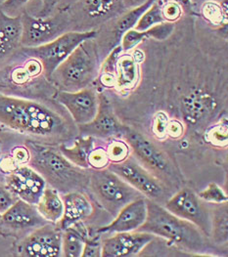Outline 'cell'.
Listing matches in <instances>:
<instances>
[{
    "label": "cell",
    "instance_id": "42",
    "mask_svg": "<svg viewBox=\"0 0 228 257\" xmlns=\"http://www.w3.org/2000/svg\"><path fill=\"white\" fill-rule=\"evenodd\" d=\"M183 132V127L182 124L176 120L169 121L168 124V129H167V135H170L173 138L179 137Z\"/></svg>",
    "mask_w": 228,
    "mask_h": 257
},
{
    "label": "cell",
    "instance_id": "39",
    "mask_svg": "<svg viewBox=\"0 0 228 257\" xmlns=\"http://www.w3.org/2000/svg\"><path fill=\"white\" fill-rule=\"evenodd\" d=\"M17 200L4 185L0 184V214L4 213Z\"/></svg>",
    "mask_w": 228,
    "mask_h": 257
},
{
    "label": "cell",
    "instance_id": "27",
    "mask_svg": "<svg viewBox=\"0 0 228 257\" xmlns=\"http://www.w3.org/2000/svg\"><path fill=\"white\" fill-rule=\"evenodd\" d=\"M163 0H155L152 5L146 10V12L141 16L139 21L137 22L134 30L138 32H144L153 27L165 23V19L162 14V5Z\"/></svg>",
    "mask_w": 228,
    "mask_h": 257
},
{
    "label": "cell",
    "instance_id": "18",
    "mask_svg": "<svg viewBox=\"0 0 228 257\" xmlns=\"http://www.w3.org/2000/svg\"><path fill=\"white\" fill-rule=\"evenodd\" d=\"M62 200L64 202V213L61 220L57 223L62 230L78 222L86 220L94 212L93 204L83 192L76 191L64 194Z\"/></svg>",
    "mask_w": 228,
    "mask_h": 257
},
{
    "label": "cell",
    "instance_id": "5",
    "mask_svg": "<svg viewBox=\"0 0 228 257\" xmlns=\"http://www.w3.org/2000/svg\"><path fill=\"white\" fill-rule=\"evenodd\" d=\"M87 189L99 205L113 216L130 202L145 198L139 191L107 167L89 169Z\"/></svg>",
    "mask_w": 228,
    "mask_h": 257
},
{
    "label": "cell",
    "instance_id": "12",
    "mask_svg": "<svg viewBox=\"0 0 228 257\" xmlns=\"http://www.w3.org/2000/svg\"><path fill=\"white\" fill-rule=\"evenodd\" d=\"M4 186L15 198L37 204L47 184L33 167L19 166L7 173Z\"/></svg>",
    "mask_w": 228,
    "mask_h": 257
},
{
    "label": "cell",
    "instance_id": "19",
    "mask_svg": "<svg viewBox=\"0 0 228 257\" xmlns=\"http://www.w3.org/2000/svg\"><path fill=\"white\" fill-rule=\"evenodd\" d=\"M181 107L186 121L197 125L211 115L216 109V102L207 92L195 89L183 97Z\"/></svg>",
    "mask_w": 228,
    "mask_h": 257
},
{
    "label": "cell",
    "instance_id": "8",
    "mask_svg": "<svg viewBox=\"0 0 228 257\" xmlns=\"http://www.w3.org/2000/svg\"><path fill=\"white\" fill-rule=\"evenodd\" d=\"M107 168L139 191L145 198L159 202L166 196V187L154 174L142 167L133 157L120 163H111Z\"/></svg>",
    "mask_w": 228,
    "mask_h": 257
},
{
    "label": "cell",
    "instance_id": "44",
    "mask_svg": "<svg viewBox=\"0 0 228 257\" xmlns=\"http://www.w3.org/2000/svg\"><path fill=\"white\" fill-rule=\"evenodd\" d=\"M166 1H172V2H175L177 3L178 5H180L183 8L185 9H188L190 7L191 0H166Z\"/></svg>",
    "mask_w": 228,
    "mask_h": 257
},
{
    "label": "cell",
    "instance_id": "25",
    "mask_svg": "<svg viewBox=\"0 0 228 257\" xmlns=\"http://www.w3.org/2000/svg\"><path fill=\"white\" fill-rule=\"evenodd\" d=\"M211 215V234L216 243L222 244L227 242L228 213L226 202L219 204Z\"/></svg>",
    "mask_w": 228,
    "mask_h": 257
},
{
    "label": "cell",
    "instance_id": "20",
    "mask_svg": "<svg viewBox=\"0 0 228 257\" xmlns=\"http://www.w3.org/2000/svg\"><path fill=\"white\" fill-rule=\"evenodd\" d=\"M21 15L10 16L0 10V65L21 48Z\"/></svg>",
    "mask_w": 228,
    "mask_h": 257
},
{
    "label": "cell",
    "instance_id": "6",
    "mask_svg": "<svg viewBox=\"0 0 228 257\" xmlns=\"http://www.w3.org/2000/svg\"><path fill=\"white\" fill-rule=\"evenodd\" d=\"M97 32H67L54 40L38 47H21V54L34 58L41 64L43 74L49 80L58 66L65 61L76 47L87 39H94Z\"/></svg>",
    "mask_w": 228,
    "mask_h": 257
},
{
    "label": "cell",
    "instance_id": "15",
    "mask_svg": "<svg viewBox=\"0 0 228 257\" xmlns=\"http://www.w3.org/2000/svg\"><path fill=\"white\" fill-rule=\"evenodd\" d=\"M155 236L140 231L115 233L102 240V257L135 256L147 246Z\"/></svg>",
    "mask_w": 228,
    "mask_h": 257
},
{
    "label": "cell",
    "instance_id": "33",
    "mask_svg": "<svg viewBox=\"0 0 228 257\" xmlns=\"http://www.w3.org/2000/svg\"><path fill=\"white\" fill-rule=\"evenodd\" d=\"M182 7L175 2L166 1L162 5V14L166 22L173 23L177 21L182 15Z\"/></svg>",
    "mask_w": 228,
    "mask_h": 257
},
{
    "label": "cell",
    "instance_id": "36",
    "mask_svg": "<svg viewBox=\"0 0 228 257\" xmlns=\"http://www.w3.org/2000/svg\"><path fill=\"white\" fill-rule=\"evenodd\" d=\"M89 166L91 168H105L109 165V159L107 157L106 151L103 149H93L89 156Z\"/></svg>",
    "mask_w": 228,
    "mask_h": 257
},
{
    "label": "cell",
    "instance_id": "45",
    "mask_svg": "<svg viewBox=\"0 0 228 257\" xmlns=\"http://www.w3.org/2000/svg\"><path fill=\"white\" fill-rule=\"evenodd\" d=\"M0 217H1V214H0Z\"/></svg>",
    "mask_w": 228,
    "mask_h": 257
},
{
    "label": "cell",
    "instance_id": "10",
    "mask_svg": "<svg viewBox=\"0 0 228 257\" xmlns=\"http://www.w3.org/2000/svg\"><path fill=\"white\" fill-rule=\"evenodd\" d=\"M63 230L57 224L47 223L40 226L20 243L21 256H62Z\"/></svg>",
    "mask_w": 228,
    "mask_h": 257
},
{
    "label": "cell",
    "instance_id": "43",
    "mask_svg": "<svg viewBox=\"0 0 228 257\" xmlns=\"http://www.w3.org/2000/svg\"><path fill=\"white\" fill-rule=\"evenodd\" d=\"M123 3L125 4L126 7H129V8H135L137 6H140L142 4H144L145 2H147L148 0H122Z\"/></svg>",
    "mask_w": 228,
    "mask_h": 257
},
{
    "label": "cell",
    "instance_id": "13",
    "mask_svg": "<svg viewBox=\"0 0 228 257\" xmlns=\"http://www.w3.org/2000/svg\"><path fill=\"white\" fill-rule=\"evenodd\" d=\"M56 100L68 111L76 126L92 121L99 108V95L91 88L76 92L58 90Z\"/></svg>",
    "mask_w": 228,
    "mask_h": 257
},
{
    "label": "cell",
    "instance_id": "11",
    "mask_svg": "<svg viewBox=\"0 0 228 257\" xmlns=\"http://www.w3.org/2000/svg\"><path fill=\"white\" fill-rule=\"evenodd\" d=\"M21 47H38L65 34L66 25L54 17H37L28 13L21 15Z\"/></svg>",
    "mask_w": 228,
    "mask_h": 257
},
{
    "label": "cell",
    "instance_id": "23",
    "mask_svg": "<svg viewBox=\"0 0 228 257\" xmlns=\"http://www.w3.org/2000/svg\"><path fill=\"white\" fill-rule=\"evenodd\" d=\"M40 215L49 223L57 224L64 213V202L57 191L46 186L36 204Z\"/></svg>",
    "mask_w": 228,
    "mask_h": 257
},
{
    "label": "cell",
    "instance_id": "4",
    "mask_svg": "<svg viewBox=\"0 0 228 257\" xmlns=\"http://www.w3.org/2000/svg\"><path fill=\"white\" fill-rule=\"evenodd\" d=\"M98 49L94 39L80 43L51 74L59 91L76 92L89 88L99 74Z\"/></svg>",
    "mask_w": 228,
    "mask_h": 257
},
{
    "label": "cell",
    "instance_id": "24",
    "mask_svg": "<svg viewBox=\"0 0 228 257\" xmlns=\"http://www.w3.org/2000/svg\"><path fill=\"white\" fill-rule=\"evenodd\" d=\"M139 77L136 59L132 55H121L116 68V86L121 90H129L135 86Z\"/></svg>",
    "mask_w": 228,
    "mask_h": 257
},
{
    "label": "cell",
    "instance_id": "38",
    "mask_svg": "<svg viewBox=\"0 0 228 257\" xmlns=\"http://www.w3.org/2000/svg\"><path fill=\"white\" fill-rule=\"evenodd\" d=\"M209 141L212 142L214 145H222L223 143L226 144L227 142V128L226 124L217 125L215 128L212 129L209 134Z\"/></svg>",
    "mask_w": 228,
    "mask_h": 257
},
{
    "label": "cell",
    "instance_id": "17",
    "mask_svg": "<svg viewBox=\"0 0 228 257\" xmlns=\"http://www.w3.org/2000/svg\"><path fill=\"white\" fill-rule=\"evenodd\" d=\"M0 221L6 227L14 230L37 229L49 223L40 215L36 204H31L20 199H17L4 213L1 214Z\"/></svg>",
    "mask_w": 228,
    "mask_h": 257
},
{
    "label": "cell",
    "instance_id": "21",
    "mask_svg": "<svg viewBox=\"0 0 228 257\" xmlns=\"http://www.w3.org/2000/svg\"><path fill=\"white\" fill-rule=\"evenodd\" d=\"M60 153L73 165L80 168H89V156L94 149V138L91 136H79L72 146L61 144L58 146Z\"/></svg>",
    "mask_w": 228,
    "mask_h": 257
},
{
    "label": "cell",
    "instance_id": "31",
    "mask_svg": "<svg viewBox=\"0 0 228 257\" xmlns=\"http://www.w3.org/2000/svg\"><path fill=\"white\" fill-rule=\"evenodd\" d=\"M131 148L125 141H114L106 150L107 157L112 163H120L130 157Z\"/></svg>",
    "mask_w": 228,
    "mask_h": 257
},
{
    "label": "cell",
    "instance_id": "22",
    "mask_svg": "<svg viewBox=\"0 0 228 257\" xmlns=\"http://www.w3.org/2000/svg\"><path fill=\"white\" fill-rule=\"evenodd\" d=\"M88 232L83 222H78L63 230L62 255L65 257H81Z\"/></svg>",
    "mask_w": 228,
    "mask_h": 257
},
{
    "label": "cell",
    "instance_id": "7",
    "mask_svg": "<svg viewBox=\"0 0 228 257\" xmlns=\"http://www.w3.org/2000/svg\"><path fill=\"white\" fill-rule=\"evenodd\" d=\"M123 136L133 150L136 159L145 166L147 170L153 172L161 182H166V180L173 182L172 180L176 179L175 170L170 159L152 141L130 127H126Z\"/></svg>",
    "mask_w": 228,
    "mask_h": 257
},
{
    "label": "cell",
    "instance_id": "3",
    "mask_svg": "<svg viewBox=\"0 0 228 257\" xmlns=\"http://www.w3.org/2000/svg\"><path fill=\"white\" fill-rule=\"evenodd\" d=\"M146 220L137 231L147 232L193 252L206 249L205 234L193 223L172 214L166 207L146 198Z\"/></svg>",
    "mask_w": 228,
    "mask_h": 257
},
{
    "label": "cell",
    "instance_id": "28",
    "mask_svg": "<svg viewBox=\"0 0 228 257\" xmlns=\"http://www.w3.org/2000/svg\"><path fill=\"white\" fill-rule=\"evenodd\" d=\"M117 0H83L84 9L93 18L109 15L116 7Z\"/></svg>",
    "mask_w": 228,
    "mask_h": 257
},
{
    "label": "cell",
    "instance_id": "34",
    "mask_svg": "<svg viewBox=\"0 0 228 257\" xmlns=\"http://www.w3.org/2000/svg\"><path fill=\"white\" fill-rule=\"evenodd\" d=\"M123 48L120 45H118L117 47H115L114 50L110 53V55L107 57V59L104 61L102 67H101V71L103 74H116V68H117V63L118 60L120 59V57L123 53Z\"/></svg>",
    "mask_w": 228,
    "mask_h": 257
},
{
    "label": "cell",
    "instance_id": "26",
    "mask_svg": "<svg viewBox=\"0 0 228 257\" xmlns=\"http://www.w3.org/2000/svg\"><path fill=\"white\" fill-rule=\"evenodd\" d=\"M154 2L155 0H148L147 2H145L140 6L132 8L131 11H129L127 14L121 17L116 25V34L118 37L121 38L126 32L134 29L139 19L141 18V16L146 12V10L152 5Z\"/></svg>",
    "mask_w": 228,
    "mask_h": 257
},
{
    "label": "cell",
    "instance_id": "41",
    "mask_svg": "<svg viewBox=\"0 0 228 257\" xmlns=\"http://www.w3.org/2000/svg\"><path fill=\"white\" fill-rule=\"evenodd\" d=\"M59 0H39L40 10H38L37 17H50Z\"/></svg>",
    "mask_w": 228,
    "mask_h": 257
},
{
    "label": "cell",
    "instance_id": "32",
    "mask_svg": "<svg viewBox=\"0 0 228 257\" xmlns=\"http://www.w3.org/2000/svg\"><path fill=\"white\" fill-rule=\"evenodd\" d=\"M102 240L100 234L94 237H88L85 240L81 257H101Z\"/></svg>",
    "mask_w": 228,
    "mask_h": 257
},
{
    "label": "cell",
    "instance_id": "30",
    "mask_svg": "<svg viewBox=\"0 0 228 257\" xmlns=\"http://www.w3.org/2000/svg\"><path fill=\"white\" fill-rule=\"evenodd\" d=\"M199 198L204 202L221 204L227 202V195L225 192L215 183H210L209 186L198 194Z\"/></svg>",
    "mask_w": 228,
    "mask_h": 257
},
{
    "label": "cell",
    "instance_id": "16",
    "mask_svg": "<svg viewBox=\"0 0 228 257\" xmlns=\"http://www.w3.org/2000/svg\"><path fill=\"white\" fill-rule=\"evenodd\" d=\"M146 198H140L123 207L109 225L100 227L97 234H115L137 231L146 220Z\"/></svg>",
    "mask_w": 228,
    "mask_h": 257
},
{
    "label": "cell",
    "instance_id": "37",
    "mask_svg": "<svg viewBox=\"0 0 228 257\" xmlns=\"http://www.w3.org/2000/svg\"><path fill=\"white\" fill-rule=\"evenodd\" d=\"M29 1L30 0H5L0 10L10 16H18L17 12L25 5H27Z\"/></svg>",
    "mask_w": 228,
    "mask_h": 257
},
{
    "label": "cell",
    "instance_id": "35",
    "mask_svg": "<svg viewBox=\"0 0 228 257\" xmlns=\"http://www.w3.org/2000/svg\"><path fill=\"white\" fill-rule=\"evenodd\" d=\"M168 124H169L168 115L163 111L157 112L155 117H154V121H153V132H154V134L159 138H163L164 136H166L167 135Z\"/></svg>",
    "mask_w": 228,
    "mask_h": 257
},
{
    "label": "cell",
    "instance_id": "9",
    "mask_svg": "<svg viewBox=\"0 0 228 257\" xmlns=\"http://www.w3.org/2000/svg\"><path fill=\"white\" fill-rule=\"evenodd\" d=\"M172 214L196 225L206 237L211 234V214L197 194L184 188L173 195L165 206Z\"/></svg>",
    "mask_w": 228,
    "mask_h": 257
},
{
    "label": "cell",
    "instance_id": "14",
    "mask_svg": "<svg viewBox=\"0 0 228 257\" xmlns=\"http://www.w3.org/2000/svg\"><path fill=\"white\" fill-rule=\"evenodd\" d=\"M77 127L81 136L110 138L123 136L127 126L123 125L118 120L107 97L103 94H99V108L94 119L89 123Z\"/></svg>",
    "mask_w": 228,
    "mask_h": 257
},
{
    "label": "cell",
    "instance_id": "29",
    "mask_svg": "<svg viewBox=\"0 0 228 257\" xmlns=\"http://www.w3.org/2000/svg\"><path fill=\"white\" fill-rule=\"evenodd\" d=\"M202 15L213 26H221L226 23V10L215 2L207 1L202 6Z\"/></svg>",
    "mask_w": 228,
    "mask_h": 257
},
{
    "label": "cell",
    "instance_id": "40",
    "mask_svg": "<svg viewBox=\"0 0 228 257\" xmlns=\"http://www.w3.org/2000/svg\"><path fill=\"white\" fill-rule=\"evenodd\" d=\"M11 159L18 166L28 164L30 161V152L27 147H18L14 149Z\"/></svg>",
    "mask_w": 228,
    "mask_h": 257
},
{
    "label": "cell",
    "instance_id": "1",
    "mask_svg": "<svg viewBox=\"0 0 228 257\" xmlns=\"http://www.w3.org/2000/svg\"><path fill=\"white\" fill-rule=\"evenodd\" d=\"M0 125L51 146L65 144L77 132L68 111L3 93H0Z\"/></svg>",
    "mask_w": 228,
    "mask_h": 257
},
{
    "label": "cell",
    "instance_id": "2",
    "mask_svg": "<svg viewBox=\"0 0 228 257\" xmlns=\"http://www.w3.org/2000/svg\"><path fill=\"white\" fill-rule=\"evenodd\" d=\"M26 147L30 152L29 166L58 193L64 195L76 191L84 192L87 189L89 169L73 165L60 153L58 146L29 141Z\"/></svg>",
    "mask_w": 228,
    "mask_h": 257
}]
</instances>
